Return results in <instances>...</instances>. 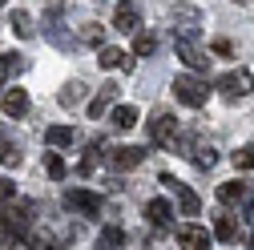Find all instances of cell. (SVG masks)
I'll return each instance as SVG.
<instances>
[{"label":"cell","instance_id":"cell-1","mask_svg":"<svg viewBox=\"0 0 254 250\" xmlns=\"http://www.w3.org/2000/svg\"><path fill=\"white\" fill-rule=\"evenodd\" d=\"M33 218H37L33 202H4V210H0V234H4V242H12L20 250L28 230H33Z\"/></svg>","mask_w":254,"mask_h":250},{"label":"cell","instance_id":"cell-2","mask_svg":"<svg viewBox=\"0 0 254 250\" xmlns=\"http://www.w3.org/2000/svg\"><path fill=\"white\" fill-rule=\"evenodd\" d=\"M174 97H178L182 105H190V109H202V105L210 101V89H206L202 77L182 73V77H174Z\"/></svg>","mask_w":254,"mask_h":250},{"label":"cell","instance_id":"cell-3","mask_svg":"<svg viewBox=\"0 0 254 250\" xmlns=\"http://www.w3.org/2000/svg\"><path fill=\"white\" fill-rule=\"evenodd\" d=\"M149 141H153V145H166V149L178 141V117H174L170 109H157V113L149 117Z\"/></svg>","mask_w":254,"mask_h":250},{"label":"cell","instance_id":"cell-4","mask_svg":"<svg viewBox=\"0 0 254 250\" xmlns=\"http://www.w3.org/2000/svg\"><path fill=\"white\" fill-rule=\"evenodd\" d=\"M162 186H166V190L178 198V206H182V214H186V218H198V214H202V198L190 190L186 182H178L174 174H162Z\"/></svg>","mask_w":254,"mask_h":250},{"label":"cell","instance_id":"cell-5","mask_svg":"<svg viewBox=\"0 0 254 250\" xmlns=\"http://www.w3.org/2000/svg\"><path fill=\"white\" fill-rule=\"evenodd\" d=\"M254 89V77L246 73V69H230V73H222L218 77V93L226 101H238V97H246V93Z\"/></svg>","mask_w":254,"mask_h":250},{"label":"cell","instance_id":"cell-6","mask_svg":"<svg viewBox=\"0 0 254 250\" xmlns=\"http://www.w3.org/2000/svg\"><path fill=\"white\" fill-rule=\"evenodd\" d=\"M65 206L73 214H81V218H97L105 202H101V194H93V190H69L65 194Z\"/></svg>","mask_w":254,"mask_h":250},{"label":"cell","instance_id":"cell-7","mask_svg":"<svg viewBox=\"0 0 254 250\" xmlns=\"http://www.w3.org/2000/svg\"><path fill=\"white\" fill-rule=\"evenodd\" d=\"M174 238H178V246L182 250H210V230L206 226H198V222H186V226H178L174 230Z\"/></svg>","mask_w":254,"mask_h":250},{"label":"cell","instance_id":"cell-8","mask_svg":"<svg viewBox=\"0 0 254 250\" xmlns=\"http://www.w3.org/2000/svg\"><path fill=\"white\" fill-rule=\"evenodd\" d=\"M174 53H178V57H182L194 73H206V69H210V57H206L194 41H186V37H174Z\"/></svg>","mask_w":254,"mask_h":250},{"label":"cell","instance_id":"cell-9","mask_svg":"<svg viewBox=\"0 0 254 250\" xmlns=\"http://www.w3.org/2000/svg\"><path fill=\"white\" fill-rule=\"evenodd\" d=\"M145 162V149L141 145H113L109 149V166L113 170H137Z\"/></svg>","mask_w":254,"mask_h":250},{"label":"cell","instance_id":"cell-10","mask_svg":"<svg viewBox=\"0 0 254 250\" xmlns=\"http://www.w3.org/2000/svg\"><path fill=\"white\" fill-rule=\"evenodd\" d=\"M145 218H149V226L170 230V226H174V206H170L166 198H149V202H145Z\"/></svg>","mask_w":254,"mask_h":250},{"label":"cell","instance_id":"cell-11","mask_svg":"<svg viewBox=\"0 0 254 250\" xmlns=\"http://www.w3.org/2000/svg\"><path fill=\"white\" fill-rule=\"evenodd\" d=\"M137 24H141L137 4H133V0H121L117 12H113V28H117V33H137Z\"/></svg>","mask_w":254,"mask_h":250},{"label":"cell","instance_id":"cell-12","mask_svg":"<svg viewBox=\"0 0 254 250\" xmlns=\"http://www.w3.org/2000/svg\"><path fill=\"white\" fill-rule=\"evenodd\" d=\"M97 65L109 73V69H121V73H133V57L125 49H101L97 53Z\"/></svg>","mask_w":254,"mask_h":250},{"label":"cell","instance_id":"cell-13","mask_svg":"<svg viewBox=\"0 0 254 250\" xmlns=\"http://www.w3.org/2000/svg\"><path fill=\"white\" fill-rule=\"evenodd\" d=\"M0 109H4V117H24L28 113V93L24 89H8L4 101H0Z\"/></svg>","mask_w":254,"mask_h":250},{"label":"cell","instance_id":"cell-14","mask_svg":"<svg viewBox=\"0 0 254 250\" xmlns=\"http://www.w3.org/2000/svg\"><path fill=\"white\" fill-rule=\"evenodd\" d=\"M117 97H121V85H113V81H109V85H105V89L97 93V97L89 101V117H101V113H105V109H109V105H113Z\"/></svg>","mask_w":254,"mask_h":250},{"label":"cell","instance_id":"cell-15","mask_svg":"<svg viewBox=\"0 0 254 250\" xmlns=\"http://www.w3.org/2000/svg\"><path fill=\"white\" fill-rule=\"evenodd\" d=\"M246 190H250V186H246L242 178H234V182H222V186H218V198L226 202V206H234V202L242 206V198H246Z\"/></svg>","mask_w":254,"mask_h":250},{"label":"cell","instance_id":"cell-16","mask_svg":"<svg viewBox=\"0 0 254 250\" xmlns=\"http://www.w3.org/2000/svg\"><path fill=\"white\" fill-rule=\"evenodd\" d=\"M73 129H69V125H49V129H45V145H53V149H65V145H73Z\"/></svg>","mask_w":254,"mask_h":250},{"label":"cell","instance_id":"cell-17","mask_svg":"<svg viewBox=\"0 0 254 250\" xmlns=\"http://www.w3.org/2000/svg\"><path fill=\"white\" fill-rule=\"evenodd\" d=\"M0 162H4V166H12V170L24 162V158H20V145H16V141H12L4 129H0Z\"/></svg>","mask_w":254,"mask_h":250},{"label":"cell","instance_id":"cell-18","mask_svg":"<svg viewBox=\"0 0 254 250\" xmlns=\"http://www.w3.org/2000/svg\"><path fill=\"white\" fill-rule=\"evenodd\" d=\"M214 234H218L222 242H238V222H234L230 214H218V218H214Z\"/></svg>","mask_w":254,"mask_h":250},{"label":"cell","instance_id":"cell-19","mask_svg":"<svg viewBox=\"0 0 254 250\" xmlns=\"http://www.w3.org/2000/svg\"><path fill=\"white\" fill-rule=\"evenodd\" d=\"M57 101H61V109L81 105V101H85V85H81V81H69L65 89H61V97H57Z\"/></svg>","mask_w":254,"mask_h":250},{"label":"cell","instance_id":"cell-20","mask_svg":"<svg viewBox=\"0 0 254 250\" xmlns=\"http://www.w3.org/2000/svg\"><path fill=\"white\" fill-rule=\"evenodd\" d=\"M109 121H113V129H133V125H137V109L133 105H117L109 113Z\"/></svg>","mask_w":254,"mask_h":250},{"label":"cell","instance_id":"cell-21","mask_svg":"<svg viewBox=\"0 0 254 250\" xmlns=\"http://www.w3.org/2000/svg\"><path fill=\"white\" fill-rule=\"evenodd\" d=\"M8 20H12V33H16L20 41H28V37H33V33H37V28H33V16H28L24 8H16V12L8 16Z\"/></svg>","mask_w":254,"mask_h":250},{"label":"cell","instance_id":"cell-22","mask_svg":"<svg viewBox=\"0 0 254 250\" xmlns=\"http://www.w3.org/2000/svg\"><path fill=\"white\" fill-rule=\"evenodd\" d=\"M45 174H49L53 182H65V178H69V166H65V158H61V153H45Z\"/></svg>","mask_w":254,"mask_h":250},{"label":"cell","instance_id":"cell-23","mask_svg":"<svg viewBox=\"0 0 254 250\" xmlns=\"http://www.w3.org/2000/svg\"><path fill=\"white\" fill-rule=\"evenodd\" d=\"M125 242V230L121 226H105L101 234H97V250H117Z\"/></svg>","mask_w":254,"mask_h":250},{"label":"cell","instance_id":"cell-24","mask_svg":"<svg viewBox=\"0 0 254 250\" xmlns=\"http://www.w3.org/2000/svg\"><path fill=\"white\" fill-rule=\"evenodd\" d=\"M194 166L198 170H214L218 166V149L214 145H194Z\"/></svg>","mask_w":254,"mask_h":250},{"label":"cell","instance_id":"cell-25","mask_svg":"<svg viewBox=\"0 0 254 250\" xmlns=\"http://www.w3.org/2000/svg\"><path fill=\"white\" fill-rule=\"evenodd\" d=\"M101 149H105V141H101V137H93V141L85 145V162H81V174H93V166H97V158H101Z\"/></svg>","mask_w":254,"mask_h":250},{"label":"cell","instance_id":"cell-26","mask_svg":"<svg viewBox=\"0 0 254 250\" xmlns=\"http://www.w3.org/2000/svg\"><path fill=\"white\" fill-rule=\"evenodd\" d=\"M153 49H157V37H153V33H137V37H133V53H137V57H149Z\"/></svg>","mask_w":254,"mask_h":250},{"label":"cell","instance_id":"cell-27","mask_svg":"<svg viewBox=\"0 0 254 250\" xmlns=\"http://www.w3.org/2000/svg\"><path fill=\"white\" fill-rule=\"evenodd\" d=\"M234 166H238V170H254V145H242V149L234 153Z\"/></svg>","mask_w":254,"mask_h":250},{"label":"cell","instance_id":"cell-28","mask_svg":"<svg viewBox=\"0 0 254 250\" xmlns=\"http://www.w3.org/2000/svg\"><path fill=\"white\" fill-rule=\"evenodd\" d=\"M101 37H105L101 24H85V28H81V41H85V45H101Z\"/></svg>","mask_w":254,"mask_h":250},{"label":"cell","instance_id":"cell-29","mask_svg":"<svg viewBox=\"0 0 254 250\" xmlns=\"http://www.w3.org/2000/svg\"><path fill=\"white\" fill-rule=\"evenodd\" d=\"M28 246L33 250H61V242H53L49 234H28Z\"/></svg>","mask_w":254,"mask_h":250},{"label":"cell","instance_id":"cell-30","mask_svg":"<svg viewBox=\"0 0 254 250\" xmlns=\"http://www.w3.org/2000/svg\"><path fill=\"white\" fill-rule=\"evenodd\" d=\"M20 65V61H12V57H4V53H0V89H4V81L12 77V69Z\"/></svg>","mask_w":254,"mask_h":250},{"label":"cell","instance_id":"cell-31","mask_svg":"<svg viewBox=\"0 0 254 250\" xmlns=\"http://www.w3.org/2000/svg\"><path fill=\"white\" fill-rule=\"evenodd\" d=\"M210 53H214V57H230V53H234V45H230L226 37H218V41H210Z\"/></svg>","mask_w":254,"mask_h":250},{"label":"cell","instance_id":"cell-32","mask_svg":"<svg viewBox=\"0 0 254 250\" xmlns=\"http://www.w3.org/2000/svg\"><path fill=\"white\" fill-rule=\"evenodd\" d=\"M16 198V186H12V178H0V206L4 202H12Z\"/></svg>","mask_w":254,"mask_h":250},{"label":"cell","instance_id":"cell-33","mask_svg":"<svg viewBox=\"0 0 254 250\" xmlns=\"http://www.w3.org/2000/svg\"><path fill=\"white\" fill-rule=\"evenodd\" d=\"M242 210H246V218L254 222V190H246V198H242Z\"/></svg>","mask_w":254,"mask_h":250}]
</instances>
